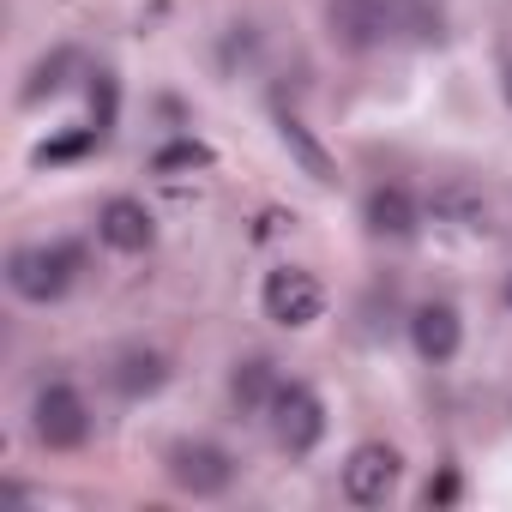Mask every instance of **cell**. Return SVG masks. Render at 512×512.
Here are the masks:
<instances>
[{
  "label": "cell",
  "instance_id": "obj_1",
  "mask_svg": "<svg viewBox=\"0 0 512 512\" xmlns=\"http://www.w3.org/2000/svg\"><path fill=\"white\" fill-rule=\"evenodd\" d=\"M79 272H85L79 241H31L7 260V290L19 302H31V308H49L79 284Z\"/></svg>",
  "mask_w": 512,
  "mask_h": 512
},
{
  "label": "cell",
  "instance_id": "obj_2",
  "mask_svg": "<svg viewBox=\"0 0 512 512\" xmlns=\"http://www.w3.org/2000/svg\"><path fill=\"white\" fill-rule=\"evenodd\" d=\"M31 434L49 452H79L91 440V404H85V392L67 386V380L37 386V398H31Z\"/></svg>",
  "mask_w": 512,
  "mask_h": 512
},
{
  "label": "cell",
  "instance_id": "obj_3",
  "mask_svg": "<svg viewBox=\"0 0 512 512\" xmlns=\"http://www.w3.org/2000/svg\"><path fill=\"white\" fill-rule=\"evenodd\" d=\"M266 422H272V440H278L290 458H302V452H314L320 434H326V404H320L314 386L278 380V392H272V404H266Z\"/></svg>",
  "mask_w": 512,
  "mask_h": 512
},
{
  "label": "cell",
  "instance_id": "obj_4",
  "mask_svg": "<svg viewBox=\"0 0 512 512\" xmlns=\"http://www.w3.org/2000/svg\"><path fill=\"white\" fill-rule=\"evenodd\" d=\"M260 308H266L272 326L302 332V326H314V320L326 314V290H320L314 272H302V266H278V272H266V284H260Z\"/></svg>",
  "mask_w": 512,
  "mask_h": 512
},
{
  "label": "cell",
  "instance_id": "obj_5",
  "mask_svg": "<svg viewBox=\"0 0 512 512\" xmlns=\"http://www.w3.org/2000/svg\"><path fill=\"white\" fill-rule=\"evenodd\" d=\"M169 482L181 488V494H193V500H217V494H229V482H235V458L217 446V440H181V446H169Z\"/></svg>",
  "mask_w": 512,
  "mask_h": 512
},
{
  "label": "cell",
  "instance_id": "obj_6",
  "mask_svg": "<svg viewBox=\"0 0 512 512\" xmlns=\"http://www.w3.org/2000/svg\"><path fill=\"white\" fill-rule=\"evenodd\" d=\"M398 476H404L398 446L362 440V446L344 458V500H350V506H386V500L398 494Z\"/></svg>",
  "mask_w": 512,
  "mask_h": 512
},
{
  "label": "cell",
  "instance_id": "obj_7",
  "mask_svg": "<svg viewBox=\"0 0 512 512\" xmlns=\"http://www.w3.org/2000/svg\"><path fill=\"white\" fill-rule=\"evenodd\" d=\"M326 25L344 49L368 55L398 37V0H326Z\"/></svg>",
  "mask_w": 512,
  "mask_h": 512
},
{
  "label": "cell",
  "instance_id": "obj_8",
  "mask_svg": "<svg viewBox=\"0 0 512 512\" xmlns=\"http://www.w3.org/2000/svg\"><path fill=\"white\" fill-rule=\"evenodd\" d=\"M362 223H368L374 241H410V235L422 229V205L410 199V187L380 181V187H368V199H362Z\"/></svg>",
  "mask_w": 512,
  "mask_h": 512
},
{
  "label": "cell",
  "instance_id": "obj_9",
  "mask_svg": "<svg viewBox=\"0 0 512 512\" xmlns=\"http://www.w3.org/2000/svg\"><path fill=\"white\" fill-rule=\"evenodd\" d=\"M97 241L109 247V253H145L151 241H157V217L139 205V199H103L97 205Z\"/></svg>",
  "mask_w": 512,
  "mask_h": 512
},
{
  "label": "cell",
  "instance_id": "obj_10",
  "mask_svg": "<svg viewBox=\"0 0 512 512\" xmlns=\"http://www.w3.org/2000/svg\"><path fill=\"white\" fill-rule=\"evenodd\" d=\"M410 344H416L422 362L446 368V362L458 356V344H464V320H458V308H452V302H422V308L410 314Z\"/></svg>",
  "mask_w": 512,
  "mask_h": 512
},
{
  "label": "cell",
  "instance_id": "obj_11",
  "mask_svg": "<svg viewBox=\"0 0 512 512\" xmlns=\"http://www.w3.org/2000/svg\"><path fill=\"white\" fill-rule=\"evenodd\" d=\"M428 217L458 229V235H482L488 229V199L470 187V181H440L434 199H428Z\"/></svg>",
  "mask_w": 512,
  "mask_h": 512
},
{
  "label": "cell",
  "instance_id": "obj_12",
  "mask_svg": "<svg viewBox=\"0 0 512 512\" xmlns=\"http://www.w3.org/2000/svg\"><path fill=\"white\" fill-rule=\"evenodd\" d=\"M163 380H169V362L157 350H121L109 362V386L121 398H151V392H163Z\"/></svg>",
  "mask_w": 512,
  "mask_h": 512
},
{
  "label": "cell",
  "instance_id": "obj_13",
  "mask_svg": "<svg viewBox=\"0 0 512 512\" xmlns=\"http://www.w3.org/2000/svg\"><path fill=\"white\" fill-rule=\"evenodd\" d=\"M272 392H278V368H272V356H247V362H235V374H229V398H235L241 410H266Z\"/></svg>",
  "mask_w": 512,
  "mask_h": 512
},
{
  "label": "cell",
  "instance_id": "obj_14",
  "mask_svg": "<svg viewBox=\"0 0 512 512\" xmlns=\"http://www.w3.org/2000/svg\"><path fill=\"white\" fill-rule=\"evenodd\" d=\"M278 139H284V151H290V157H296V163H302V169H308V175H314L320 187H326V181H338L332 157L320 151V139H314V133H308V127H302L296 115H278Z\"/></svg>",
  "mask_w": 512,
  "mask_h": 512
},
{
  "label": "cell",
  "instance_id": "obj_15",
  "mask_svg": "<svg viewBox=\"0 0 512 512\" xmlns=\"http://www.w3.org/2000/svg\"><path fill=\"white\" fill-rule=\"evenodd\" d=\"M193 169H211V151H205L199 139H175V145H163V151L151 157V175H163V181L193 175Z\"/></svg>",
  "mask_w": 512,
  "mask_h": 512
},
{
  "label": "cell",
  "instance_id": "obj_16",
  "mask_svg": "<svg viewBox=\"0 0 512 512\" xmlns=\"http://www.w3.org/2000/svg\"><path fill=\"white\" fill-rule=\"evenodd\" d=\"M67 73H73V49H55L49 61L31 67V85H25L19 97H25V103H43V97H55V91L67 85Z\"/></svg>",
  "mask_w": 512,
  "mask_h": 512
},
{
  "label": "cell",
  "instance_id": "obj_17",
  "mask_svg": "<svg viewBox=\"0 0 512 512\" xmlns=\"http://www.w3.org/2000/svg\"><path fill=\"white\" fill-rule=\"evenodd\" d=\"M91 109H97V127L109 133V121H115V79H109V73H97V85H91Z\"/></svg>",
  "mask_w": 512,
  "mask_h": 512
},
{
  "label": "cell",
  "instance_id": "obj_18",
  "mask_svg": "<svg viewBox=\"0 0 512 512\" xmlns=\"http://www.w3.org/2000/svg\"><path fill=\"white\" fill-rule=\"evenodd\" d=\"M452 494H458V476H452V470H446L440 482H428V506H434V500H452Z\"/></svg>",
  "mask_w": 512,
  "mask_h": 512
},
{
  "label": "cell",
  "instance_id": "obj_19",
  "mask_svg": "<svg viewBox=\"0 0 512 512\" xmlns=\"http://www.w3.org/2000/svg\"><path fill=\"white\" fill-rule=\"evenodd\" d=\"M500 85H506V103H512V67H506V79H500Z\"/></svg>",
  "mask_w": 512,
  "mask_h": 512
},
{
  "label": "cell",
  "instance_id": "obj_20",
  "mask_svg": "<svg viewBox=\"0 0 512 512\" xmlns=\"http://www.w3.org/2000/svg\"><path fill=\"white\" fill-rule=\"evenodd\" d=\"M506 308H512V272H506Z\"/></svg>",
  "mask_w": 512,
  "mask_h": 512
}]
</instances>
